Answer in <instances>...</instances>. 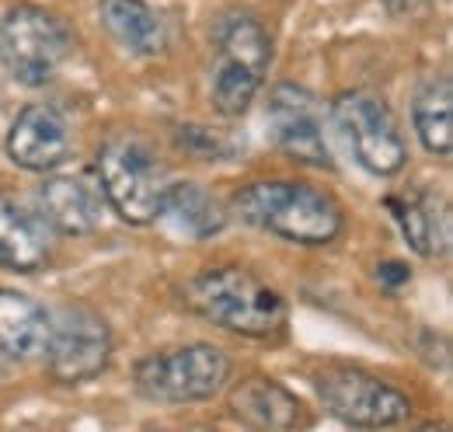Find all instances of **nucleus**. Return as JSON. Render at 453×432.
Segmentation results:
<instances>
[{
    "mask_svg": "<svg viewBox=\"0 0 453 432\" xmlns=\"http://www.w3.org/2000/svg\"><path fill=\"white\" fill-rule=\"evenodd\" d=\"M50 262L46 220L28 213L14 196L0 192V269L39 272Z\"/></svg>",
    "mask_w": 453,
    "mask_h": 432,
    "instance_id": "obj_14",
    "label": "nucleus"
},
{
    "mask_svg": "<svg viewBox=\"0 0 453 432\" xmlns=\"http://www.w3.org/2000/svg\"><path fill=\"white\" fill-rule=\"evenodd\" d=\"M46 366L59 383H84L102 377L112 359V331L105 318L84 304H63L50 314Z\"/></svg>",
    "mask_w": 453,
    "mask_h": 432,
    "instance_id": "obj_7",
    "label": "nucleus"
},
{
    "mask_svg": "<svg viewBox=\"0 0 453 432\" xmlns=\"http://www.w3.org/2000/svg\"><path fill=\"white\" fill-rule=\"evenodd\" d=\"M234 374V363L224 349L192 342L154 352L136 363V390L161 405H188V401H210L220 394Z\"/></svg>",
    "mask_w": 453,
    "mask_h": 432,
    "instance_id": "obj_5",
    "label": "nucleus"
},
{
    "mask_svg": "<svg viewBox=\"0 0 453 432\" xmlns=\"http://www.w3.org/2000/svg\"><path fill=\"white\" fill-rule=\"evenodd\" d=\"M42 220L66 237H84L102 223V196L81 178H46L39 189Z\"/></svg>",
    "mask_w": 453,
    "mask_h": 432,
    "instance_id": "obj_16",
    "label": "nucleus"
},
{
    "mask_svg": "<svg viewBox=\"0 0 453 432\" xmlns=\"http://www.w3.org/2000/svg\"><path fill=\"white\" fill-rule=\"evenodd\" d=\"M185 304L224 331L273 338L286 328V300L276 286L241 266H210L185 286Z\"/></svg>",
    "mask_w": 453,
    "mask_h": 432,
    "instance_id": "obj_2",
    "label": "nucleus"
},
{
    "mask_svg": "<svg viewBox=\"0 0 453 432\" xmlns=\"http://www.w3.org/2000/svg\"><path fill=\"white\" fill-rule=\"evenodd\" d=\"M0 374H4V356H0Z\"/></svg>",
    "mask_w": 453,
    "mask_h": 432,
    "instance_id": "obj_23",
    "label": "nucleus"
},
{
    "mask_svg": "<svg viewBox=\"0 0 453 432\" xmlns=\"http://www.w3.org/2000/svg\"><path fill=\"white\" fill-rule=\"evenodd\" d=\"M230 415L248 429L283 432L303 422V405L280 380L244 377L230 390Z\"/></svg>",
    "mask_w": 453,
    "mask_h": 432,
    "instance_id": "obj_12",
    "label": "nucleus"
},
{
    "mask_svg": "<svg viewBox=\"0 0 453 432\" xmlns=\"http://www.w3.org/2000/svg\"><path fill=\"white\" fill-rule=\"evenodd\" d=\"M7 158L25 171H53L70 158V129L53 105H28L18 112L7 133Z\"/></svg>",
    "mask_w": 453,
    "mask_h": 432,
    "instance_id": "obj_11",
    "label": "nucleus"
},
{
    "mask_svg": "<svg viewBox=\"0 0 453 432\" xmlns=\"http://www.w3.org/2000/svg\"><path fill=\"white\" fill-rule=\"evenodd\" d=\"M50 311L18 289H0V356L4 359H35L46 349Z\"/></svg>",
    "mask_w": 453,
    "mask_h": 432,
    "instance_id": "obj_17",
    "label": "nucleus"
},
{
    "mask_svg": "<svg viewBox=\"0 0 453 432\" xmlns=\"http://www.w3.org/2000/svg\"><path fill=\"white\" fill-rule=\"evenodd\" d=\"M332 119L345 136L349 150L377 178H391L408 161V147L401 140L391 108L370 91H345L332 102Z\"/></svg>",
    "mask_w": 453,
    "mask_h": 432,
    "instance_id": "obj_9",
    "label": "nucleus"
},
{
    "mask_svg": "<svg viewBox=\"0 0 453 432\" xmlns=\"http://www.w3.org/2000/svg\"><path fill=\"white\" fill-rule=\"evenodd\" d=\"M178 143L188 154H196L199 161H226L237 150L234 136H226L220 129H210V126H181L178 129Z\"/></svg>",
    "mask_w": 453,
    "mask_h": 432,
    "instance_id": "obj_20",
    "label": "nucleus"
},
{
    "mask_svg": "<svg viewBox=\"0 0 453 432\" xmlns=\"http://www.w3.org/2000/svg\"><path fill=\"white\" fill-rule=\"evenodd\" d=\"M70 50V28L46 7L18 4L0 18V59L7 73L25 88H42L53 81Z\"/></svg>",
    "mask_w": 453,
    "mask_h": 432,
    "instance_id": "obj_6",
    "label": "nucleus"
},
{
    "mask_svg": "<svg viewBox=\"0 0 453 432\" xmlns=\"http://www.w3.org/2000/svg\"><path fill=\"white\" fill-rule=\"evenodd\" d=\"M161 216H168L171 227L192 241H210L226 227L224 203L199 181H171Z\"/></svg>",
    "mask_w": 453,
    "mask_h": 432,
    "instance_id": "obj_18",
    "label": "nucleus"
},
{
    "mask_svg": "<svg viewBox=\"0 0 453 432\" xmlns=\"http://www.w3.org/2000/svg\"><path fill=\"white\" fill-rule=\"evenodd\" d=\"M230 206L244 223L265 234H276L289 244H303V248L332 244L345 227V210L339 199L296 178L251 181L234 196Z\"/></svg>",
    "mask_w": 453,
    "mask_h": 432,
    "instance_id": "obj_1",
    "label": "nucleus"
},
{
    "mask_svg": "<svg viewBox=\"0 0 453 432\" xmlns=\"http://www.w3.org/2000/svg\"><path fill=\"white\" fill-rule=\"evenodd\" d=\"M411 119H415V133L422 140V147L436 158H450L453 147V88L450 77H429L411 105Z\"/></svg>",
    "mask_w": 453,
    "mask_h": 432,
    "instance_id": "obj_19",
    "label": "nucleus"
},
{
    "mask_svg": "<svg viewBox=\"0 0 453 432\" xmlns=\"http://www.w3.org/2000/svg\"><path fill=\"white\" fill-rule=\"evenodd\" d=\"M98 18L133 56H161L168 50V21L147 0H98Z\"/></svg>",
    "mask_w": 453,
    "mask_h": 432,
    "instance_id": "obj_15",
    "label": "nucleus"
},
{
    "mask_svg": "<svg viewBox=\"0 0 453 432\" xmlns=\"http://www.w3.org/2000/svg\"><path fill=\"white\" fill-rule=\"evenodd\" d=\"M388 4V11L397 14V18H404V14H411L415 7H422V0H384Z\"/></svg>",
    "mask_w": 453,
    "mask_h": 432,
    "instance_id": "obj_22",
    "label": "nucleus"
},
{
    "mask_svg": "<svg viewBox=\"0 0 453 432\" xmlns=\"http://www.w3.org/2000/svg\"><path fill=\"white\" fill-rule=\"evenodd\" d=\"M314 387L325 408L345 426L388 429V426L408 422L411 415V401L397 387L356 366H325L318 370Z\"/></svg>",
    "mask_w": 453,
    "mask_h": 432,
    "instance_id": "obj_8",
    "label": "nucleus"
},
{
    "mask_svg": "<svg viewBox=\"0 0 453 432\" xmlns=\"http://www.w3.org/2000/svg\"><path fill=\"white\" fill-rule=\"evenodd\" d=\"M377 279H380L388 289H397V286H404V282L411 279V269H408L404 262H380V266H377Z\"/></svg>",
    "mask_w": 453,
    "mask_h": 432,
    "instance_id": "obj_21",
    "label": "nucleus"
},
{
    "mask_svg": "<svg viewBox=\"0 0 453 432\" xmlns=\"http://www.w3.org/2000/svg\"><path fill=\"white\" fill-rule=\"evenodd\" d=\"M265 122H269L273 143L289 161L307 164V167H332L321 108L307 88L276 84L269 91V102H265Z\"/></svg>",
    "mask_w": 453,
    "mask_h": 432,
    "instance_id": "obj_10",
    "label": "nucleus"
},
{
    "mask_svg": "<svg viewBox=\"0 0 453 432\" xmlns=\"http://www.w3.org/2000/svg\"><path fill=\"white\" fill-rule=\"evenodd\" d=\"M388 210L397 220L404 241L422 258H443L450 248V210L436 192L388 196Z\"/></svg>",
    "mask_w": 453,
    "mask_h": 432,
    "instance_id": "obj_13",
    "label": "nucleus"
},
{
    "mask_svg": "<svg viewBox=\"0 0 453 432\" xmlns=\"http://www.w3.org/2000/svg\"><path fill=\"white\" fill-rule=\"evenodd\" d=\"M102 192L115 213L126 223H154L165 210V196L171 189L168 167L154 154V147L133 133L112 136L98 150Z\"/></svg>",
    "mask_w": 453,
    "mask_h": 432,
    "instance_id": "obj_4",
    "label": "nucleus"
},
{
    "mask_svg": "<svg viewBox=\"0 0 453 432\" xmlns=\"http://www.w3.org/2000/svg\"><path fill=\"white\" fill-rule=\"evenodd\" d=\"M213 81L210 98L220 115H241L255 102L269 63H273V39L265 25L248 11H226L213 25Z\"/></svg>",
    "mask_w": 453,
    "mask_h": 432,
    "instance_id": "obj_3",
    "label": "nucleus"
}]
</instances>
